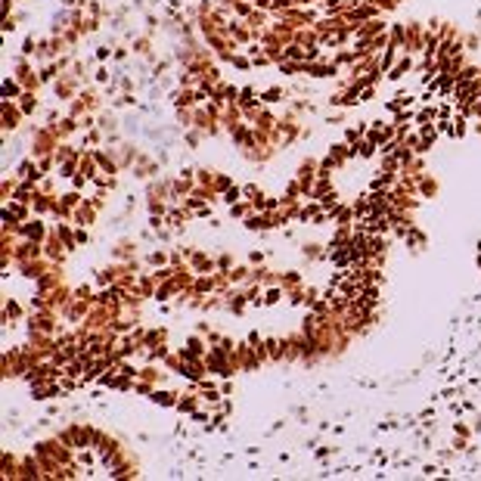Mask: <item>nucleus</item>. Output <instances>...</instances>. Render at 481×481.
Wrapping results in <instances>:
<instances>
[{"instance_id":"f257e3e1","label":"nucleus","mask_w":481,"mask_h":481,"mask_svg":"<svg viewBox=\"0 0 481 481\" xmlns=\"http://www.w3.org/2000/svg\"><path fill=\"white\" fill-rule=\"evenodd\" d=\"M44 255L53 261V264H65V261H69V255H72V252L65 248V242L59 239V233H56V230H53V233L44 239Z\"/></svg>"},{"instance_id":"f03ea898","label":"nucleus","mask_w":481,"mask_h":481,"mask_svg":"<svg viewBox=\"0 0 481 481\" xmlns=\"http://www.w3.org/2000/svg\"><path fill=\"white\" fill-rule=\"evenodd\" d=\"M28 317V307L22 305L19 298H3V326H16V323H25Z\"/></svg>"},{"instance_id":"7ed1b4c3","label":"nucleus","mask_w":481,"mask_h":481,"mask_svg":"<svg viewBox=\"0 0 481 481\" xmlns=\"http://www.w3.org/2000/svg\"><path fill=\"white\" fill-rule=\"evenodd\" d=\"M53 230L47 227L44 221H38V218H34V221H25V224H19V236L22 239H32V242H40V246H44V239L47 236H50Z\"/></svg>"},{"instance_id":"20e7f679","label":"nucleus","mask_w":481,"mask_h":481,"mask_svg":"<svg viewBox=\"0 0 481 481\" xmlns=\"http://www.w3.org/2000/svg\"><path fill=\"white\" fill-rule=\"evenodd\" d=\"M189 267H193L196 273H215L218 258H211V255L202 252V248H193V252H189Z\"/></svg>"},{"instance_id":"39448f33","label":"nucleus","mask_w":481,"mask_h":481,"mask_svg":"<svg viewBox=\"0 0 481 481\" xmlns=\"http://www.w3.org/2000/svg\"><path fill=\"white\" fill-rule=\"evenodd\" d=\"M97 211L99 209L93 205V202H81V209L75 211V218H72L75 227H87V230H91L93 224H97Z\"/></svg>"},{"instance_id":"423d86ee","label":"nucleus","mask_w":481,"mask_h":481,"mask_svg":"<svg viewBox=\"0 0 481 481\" xmlns=\"http://www.w3.org/2000/svg\"><path fill=\"white\" fill-rule=\"evenodd\" d=\"M19 462H22V456H16L13 450H3V456H0V469H3V478H7V481H16V478H19Z\"/></svg>"},{"instance_id":"0eeeda50","label":"nucleus","mask_w":481,"mask_h":481,"mask_svg":"<svg viewBox=\"0 0 481 481\" xmlns=\"http://www.w3.org/2000/svg\"><path fill=\"white\" fill-rule=\"evenodd\" d=\"M22 115H25V112H22L19 106L13 103V99H7V103H3V128H7V130H16V128H19Z\"/></svg>"},{"instance_id":"6e6552de","label":"nucleus","mask_w":481,"mask_h":481,"mask_svg":"<svg viewBox=\"0 0 481 481\" xmlns=\"http://www.w3.org/2000/svg\"><path fill=\"white\" fill-rule=\"evenodd\" d=\"M137 239H118L115 242V248H112V258L115 261H130V258H137Z\"/></svg>"},{"instance_id":"1a4fd4ad","label":"nucleus","mask_w":481,"mask_h":481,"mask_svg":"<svg viewBox=\"0 0 481 481\" xmlns=\"http://www.w3.org/2000/svg\"><path fill=\"white\" fill-rule=\"evenodd\" d=\"M252 270H255L252 264H236L233 270L227 273V277H230V283H233V286H246V283H252Z\"/></svg>"},{"instance_id":"9d476101","label":"nucleus","mask_w":481,"mask_h":481,"mask_svg":"<svg viewBox=\"0 0 481 481\" xmlns=\"http://www.w3.org/2000/svg\"><path fill=\"white\" fill-rule=\"evenodd\" d=\"M177 397H180L177 391H168V388L162 385V388H156V391L150 395V401L159 403V407H177Z\"/></svg>"},{"instance_id":"9b49d317","label":"nucleus","mask_w":481,"mask_h":481,"mask_svg":"<svg viewBox=\"0 0 481 481\" xmlns=\"http://www.w3.org/2000/svg\"><path fill=\"white\" fill-rule=\"evenodd\" d=\"M143 261L156 270V267H168L171 264V252H165V248H152V252L143 255Z\"/></svg>"},{"instance_id":"f8f14e48","label":"nucleus","mask_w":481,"mask_h":481,"mask_svg":"<svg viewBox=\"0 0 481 481\" xmlns=\"http://www.w3.org/2000/svg\"><path fill=\"white\" fill-rule=\"evenodd\" d=\"M280 286L286 289V292H292V289H301V286H305V277H301L298 270H283V273H280Z\"/></svg>"},{"instance_id":"ddd939ff","label":"nucleus","mask_w":481,"mask_h":481,"mask_svg":"<svg viewBox=\"0 0 481 481\" xmlns=\"http://www.w3.org/2000/svg\"><path fill=\"white\" fill-rule=\"evenodd\" d=\"M177 295H180V289L174 286V280H168V283H159V289H156V305H165V301L168 298H177Z\"/></svg>"},{"instance_id":"4468645a","label":"nucleus","mask_w":481,"mask_h":481,"mask_svg":"<svg viewBox=\"0 0 481 481\" xmlns=\"http://www.w3.org/2000/svg\"><path fill=\"white\" fill-rule=\"evenodd\" d=\"M283 298H289V292H286L283 286H267V289H264V307L283 305Z\"/></svg>"},{"instance_id":"2eb2a0df","label":"nucleus","mask_w":481,"mask_h":481,"mask_svg":"<svg viewBox=\"0 0 481 481\" xmlns=\"http://www.w3.org/2000/svg\"><path fill=\"white\" fill-rule=\"evenodd\" d=\"M22 93H25V91H22V84H19L16 78H7V81H3V97H7V99L22 97Z\"/></svg>"},{"instance_id":"dca6fc26","label":"nucleus","mask_w":481,"mask_h":481,"mask_svg":"<svg viewBox=\"0 0 481 481\" xmlns=\"http://www.w3.org/2000/svg\"><path fill=\"white\" fill-rule=\"evenodd\" d=\"M19 109L25 112V115H32V112L38 109V97H34V93H28V91H25V93H22V97H19Z\"/></svg>"},{"instance_id":"f3484780","label":"nucleus","mask_w":481,"mask_h":481,"mask_svg":"<svg viewBox=\"0 0 481 481\" xmlns=\"http://www.w3.org/2000/svg\"><path fill=\"white\" fill-rule=\"evenodd\" d=\"M236 267V258H233V252H221L218 255V270H224V273H230Z\"/></svg>"},{"instance_id":"a211bd4d","label":"nucleus","mask_w":481,"mask_h":481,"mask_svg":"<svg viewBox=\"0 0 481 481\" xmlns=\"http://www.w3.org/2000/svg\"><path fill=\"white\" fill-rule=\"evenodd\" d=\"M261 99H264V103H280V99H283V91H277V87H270V91H264V93H261Z\"/></svg>"},{"instance_id":"6ab92c4d","label":"nucleus","mask_w":481,"mask_h":481,"mask_svg":"<svg viewBox=\"0 0 481 481\" xmlns=\"http://www.w3.org/2000/svg\"><path fill=\"white\" fill-rule=\"evenodd\" d=\"M264 258H267L264 252H248V264H255V267H258V264H264Z\"/></svg>"}]
</instances>
